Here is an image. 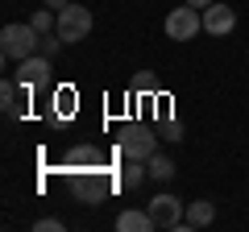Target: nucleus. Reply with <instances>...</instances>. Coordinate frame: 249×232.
Returning a JSON list of instances; mask_svg holds the SVG:
<instances>
[{
	"label": "nucleus",
	"instance_id": "obj_18",
	"mask_svg": "<svg viewBox=\"0 0 249 232\" xmlns=\"http://www.w3.org/2000/svg\"><path fill=\"white\" fill-rule=\"evenodd\" d=\"M187 4H196V9H199V13H204V9H208V4H216V0H187Z\"/></svg>",
	"mask_w": 249,
	"mask_h": 232
},
{
	"label": "nucleus",
	"instance_id": "obj_4",
	"mask_svg": "<svg viewBox=\"0 0 249 232\" xmlns=\"http://www.w3.org/2000/svg\"><path fill=\"white\" fill-rule=\"evenodd\" d=\"M145 212L154 215V228H183V215H187V203L178 195H170V191H162V195H154L150 203H145Z\"/></svg>",
	"mask_w": 249,
	"mask_h": 232
},
{
	"label": "nucleus",
	"instance_id": "obj_17",
	"mask_svg": "<svg viewBox=\"0 0 249 232\" xmlns=\"http://www.w3.org/2000/svg\"><path fill=\"white\" fill-rule=\"evenodd\" d=\"M42 4H46V9H54V13H58V9H67L71 0H42Z\"/></svg>",
	"mask_w": 249,
	"mask_h": 232
},
{
	"label": "nucleus",
	"instance_id": "obj_15",
	"mask_svg": "<svg viewBox=\"0 0 249 232\" xmlns=\"http://www.w3.org/2000/svg\"><path fill=\"white\" fill-rule=\"evenodd\" d=\"M34 232H62V220H58V215H46V220L34 224Z\"/></svg>",
	"mask_w": 249,
	"mask_h": 232
},
{
	"label": "nucleus",
	"instance_id": "obj_12",
	"mask_svg": "<svg viewBox=\"0 0 249 232\" xmlns=\"http://www.w3.org/2000/svg\"><path fill=\"white\" fill-rule=\"evenodd\" d=\"M145 174H150V166L145 162H133V158H124V170H121V187L124 191H133L145 182Z\"/></svg>",
	"mask_w": 249,
	"mask_h": 232
},
{
	"label": "nucleus",
	"instance_id": "obj_3",
	"mask_svg": "<svg viewBox=\"0 0 249 232\" xmlns=\"http://www.w3.org/2000/svg\"><path fill=\"white\" fill-rule=\"evenodd\" d=\"M54 33H58L67 46L91 37V9H83V4H67V9H58V25H54Z\"/></svg>",
	"mask_w": 249,
	"mask_h": 232
},
{
	"label": "nucleus",
	"instance_id": "obj_5",
	"mask_svg": "<svg viewBox=\"0 0 249 232\" xmlns=\"http://www.w3.org/2000/svg\"><path fill=\"white\" fill-rule=\"evenodd\" d=\"M121 153H124V158H133V162H150L154 153H158V137H154L150 129H124Z\"/></svg>",
	"mask_w": 249,
	"mask_h": 232
},
{
	"label": "nucleus",
	"instance_id": "obj_7",
	"mask_svg": "<svg viewBox=\"0 0 249 232\" xmlns=\"http://www.w3.org/2000/svg\"><path fill=\"white\" fill-rule=\"evenodd\" d=\"M17 83L25 91L46 87V83H50V58H46V54H29L25 63H21V71H17Z\"/></svg>",
	"mask_w": 249,
	"mask_h": 232
},
{
	"label": "nucleus",
	"instance_id": "obj_13",
	"mask_svg": "<svg viewBox=\"0 0 249 232\" xmlns=\"http://www.w3.org/2000/svg\"><path fill=\"white\" fill-rule=\"evenodd\" d=\"M145 166H150V179H158V182L175 179V158H170V153H154Z\"/></svg>",
	"mask_w": 249,
	"mask_h": 232
},
{
	"label": "nucleus",
	"instance_id": "obj_14",
	"mask_svg": "<svg viewBox=\"0 0 249 232\" xmlns=\"http://www.w3.org/2000/svg\"><path fill=\"white\" fill-rule=\"evenodd\" d=\"M67 166H96V149H91V145H75V149L67 153Z\"/></svg>",
	"mask_w": 249,
	"mask_h": 232
},
{
	"label": "nucleus",
	"instance_id": "obj_9",
	"mask_svg": "<svg viewBox=\"0 0 249 232\" xmlns=\"http://www.w3.org/2000/svg\"><path fill=\"white\" fill-rule=\"evenodd\" d=\"M216 220V203H208V199H196V203H187V215H183V228H208V224Z\"/></svg>",
	"mask_w": 249,
	"mask_h": 232
},
{
	"label": "nucleus",
	"instance_id": "obj_2",
	"mask_svg": "<svg viewBox=\"0 0 249 232\" xmlns=\"http://www.w3.org/2000/svg\"><path fill=\"white\" fill-rule=\"evenodd\" d=\"M162 29H166L170 42H191V37L204 29V13H199L196 4H187V0H183L178 9L166 13V25H162Z\"/></svg>",
	"mask_w": 249,
	"mask_h": 232
},
{
	"label": "nucleus",
	"instance_id": "obj_10",
	"mask_svg": "<svg viewBox=\"0 0 249 232\" xmlns=\"http://www.w3.org/2000/svg\"><path fill=\"white\" fill-rule=\"evenodd\" d=\"M116 228L121 232H154V215L137 212V207H124V212L116 215Z\"/></svg>",
	"mask_w": 249,
	"mask_h": 232
},
{
	"label": "nucleus",
	"instance_id": "obj_8",
	"mask_svg": "<svg viewBox=\"0 0 249 232\" xmlns=\"http://www.w3.org/2000/svg\"><path fill=\"white\" fill-rule=\"evenodd\" d=\"M204 29L212 37H224L237 29V13H232V4H208L204 9Z\"/></svg>",
	"mask_w": 249,
	"mask_h": 232
},
{
	"label": "nucleus",
	"instance_id": "obj_1",
	"mask_svg": "<svg viewBox=\"0 0 249 232\" xmlns=\"http://www.w3.org/2000/svg\"><path fill=\"white\" fill-rule=\"evenodd\" d=\"M37 42H42V33H37L34 25H21V21H13V25L0 29V54L9 58V63H25L29 54H37Z\"/></svg>",
	"mask_w": 249,
	"mask_h": 232
},
{
	"label": "nucleus",
	"instance_id": "obj_11",
	"mask_svg": "<svg viewBox=\"0 0 249 232\" xmlns=\"http://www.w3.org/2000/svg\"><path fill=\"white\" fill-rule=\"evenodd\" d=\"M21 91H25V87H21L17 79H4V83H0V108H4L9 120H17V116H21Z\"/></svg>",
	"mask_w": 249,
	"mask_h": 232
},
{
	"label": "nucleus",
	"instance_id": "obj_16",
	"mask_svg": "<svg viewBox=\"0 0 249 232\" xmlns=\"http://www.w3.org/2000/svg\"><path fill=\"white\" fill-rule=\"evenodd\" d=\"M162 133H166V137H178V133H183V125H178V120H166V125H162Z\"/></svg>",
	"mask_w": 249,
	"mask_h": 232
},
{
	"label": "nucleus",
	"instance_id": "obj_6",
	"mask_svg": "<svg viewBox=\"0 0 249 232\" xmlns=\"http://www.w3.org/2000/svg\"><path fill=\"white\" fill-rule=\"evenodd\" d=\"M71 195L79 199V203H100V195H104V179H100V170H75L71 174Z\"/></svg>",
	"mask_w": 249,
	"mask_h": 232
}]
</instances>
